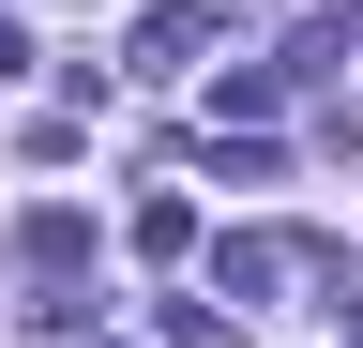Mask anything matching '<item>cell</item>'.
<instances>
[{
	"mask_svg": "<svg viewBox=\"0 0 363 348\" xmlns=\"http://www.w3.org/2000/svg\"><path fill=\"white\" fill-rule=\"evenodd\" d=\"M167 348H242V318L227 303H167Z\"/></svg>",
	"mask_w": 363,
	"mask_h": 348,
	"instance_id": "cell-5",
	"label": "cell"
},
{
	"mask_svg": "<svg viewBox=\"0 0 363 348\" xmlns=\"http://www.w3.org/2000/svg\"><path fill=\"white\" fill-rule=\"evenodd\" d=\"M0 76H30V30H16V16H0Z\"/></svg>",
	"mask_w": 363,
	"mask_h": 348,
	"instance_id": "cell-6",
	"label": "cell"
},
{
	"mask_svg": "<svg viewBox=\"0 0 363 348\" xmlns=\"http://www.w3.org/2000/svg\"><path fill=\"white\" fill-rule=\"evenodd\" d=\"M303 273L333 288V242H303V228H242V242L212 257V288H227V303H272V288H303Z\"/></svg>",
	"mask_w": 363,
	"mask_h": 348,
	"instance_id": "cell-1",
	"label": "cell"
},
{
	"mask_svg": "<svg viewBox=\"0 0 363 348\" xmlns=\"http://www.w3.org/2000/svg\"><path fill=\"white\" fill-rule=\"evenodd\" d=\"M136 257H197V212H182V197H136Z\"/></svg>",
	"mask_w": 363,
	"mask_h": 348,
	"instance_id": "cell-4",
	"label": "cell"
},
{
	"mask_svg": "<svg viewBox=\"0 0 363 348\" xmlns=\"http://www.w3.org/2000/svg\"><path fill=\"white\" fill-rule=\"evenodd\" d=\"M16 257H30V273H76V257H91V212H76V197H61V212H30Z\"/></svg>",
	"mask_w": 363,
	"mask_h": 348,
	"instance_id": "cell-3",
	"label": "cell"
},
{
	"mask_svg": "<svg viewBox=\"0 0 363 348\" xmlns=\"http://www.w3.org/2000/svg\"><path fill=\"white\" fill-rule=\"evenodd\" d=\"M212 61V0H152L136 16V76H197Z\"/></svg>",
	"mask_w": 363,
	"mask_h": 348,
	"instance_id": "cell-2",
	"label": "cell"
}]
</instances>
